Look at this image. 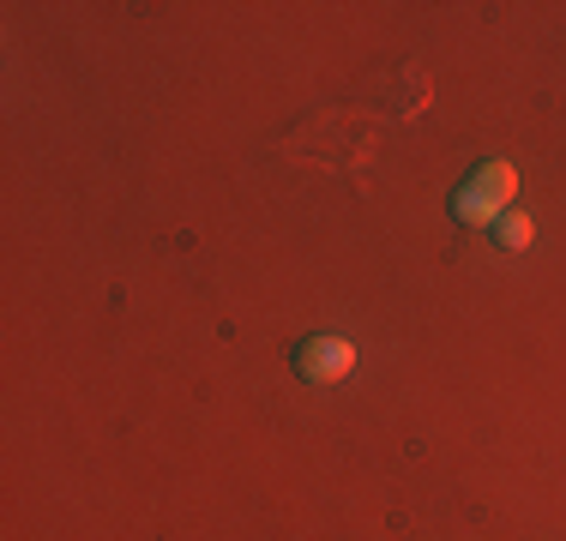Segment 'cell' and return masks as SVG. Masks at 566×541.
Segmentation results:
<instances>
[{
    "mask_svg": "<svg viewBox=\"0 0 566 541\" xmlns=\"http://www.w3.org/2000/svg\"><path fill=\"white\" fill-rule=\"evenodd\" d=\"M512 205H518V169H512L506 157L482 162V169L452 193V216H458L464 229H494Z\"/></svg>",
    "mask_w": 566,
    "mask_h": 541,
    "instance_id": "cell-1",
    "label": "cell"
},
{
    "mask_svg": "<svg viewBox=\"0 0 566 541\" xmlns=\"http://www.w3.org/2000/svg\"><path fill=\"white\" fill-rule=\"evenodd\" d=\"M295 373L307 379V385H338V379L356 373V343L349 337H307L302 349H295Z\"/></svg>",
    "mask_w": 566,
    "mask_h": 541,
    "instance_id": "cell-2",
    "label": "cell"
},
{
    "mask_svg": "<svg viewBox=\"0 0 566 541\" xmlns=\"http://www.w3.org/2000/svg\"><path fill=\"white\" fill-rule=\"evenodd\" d=\"M494 241H501L506 253H524V247L536 241V223H531V216H524L518 205H512V211L501 216V223H494Z\"/></svg>",
    "mask_w": 566,
    "mask_h": 541,
    "instance_id": "cell-3",
    "label": "cell"
}]
</instances>
